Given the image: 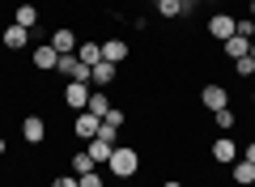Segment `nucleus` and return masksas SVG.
<instances>
[{
	"label": "nucleus",
	"instance_id": "nucleus-1",
	"mask_svg": "<svg viewBox=\"0 0 255 187\" xmlns=\"http://www.w3.org/2000/svg\"><path fill=\"white\" fill-rule=\"evenodd\" d=\"M107 166H111V175H115V179H132L140 170V153L132 149V145H115V153H111Z\"/></svg>",
	"mask_w": 255,
	"mask_h": 187
},
{
	"label": "nucleus",
	"instance_id": "nucleus-13",
	"mask_svg": "<svg viewBox=\"0 0 255 187\" xmlns=\"http://www.w3.org/2000/svg\"><path fill=\"white\" fill-rule=\"evenodd\" d=\"M115 77H119V64H111V60H102V64H94V85H98V89H107V85H115Z\"/></svg>",
	"mask_w": 255,
	"mask_h": 187
},
{
	"label": "nucleus",
	"instance_id": "nucleus-16",
	"mask_svg": "<svg viewBox=\"0 0 255 187\" xmlns=\"http://www.w3.org/2000/svg\"><path fill=\"white\" fill-rule=\"evenodd\" d=\"M77 60L90 64V68H94V64H102V43H94V38H90V43H77Z\"/></svg>",
	"mask_w": 255,
	"mask_h": 187
},
{
	"label": "nucleus",
	"instance_id": "nucleus-8",
	"mask_svg": "<svg viewBox=\"0 0 255 187\" xmlns=\"http://www.w3.org/2000/svg\"><path fill=\"white\" fill-rule=\"evenodd\" d=\"M98 128H102V119L90 115V111H81V115H77V124H73V136H77V141H94V136H98Z\"/></svg>",
	"mask_w": 255,
	"mask_h": 187
},
{
	"label": "nucleus",
	"instance_id": "nucleus-19",
	"mask_svg": "<svg viewBox=\"0 0 255 187\" xmlns=\"http://www.w3.org/2000/svg\"><path fill=\"white\" fill-rule=\"evenodd\" d=\"M13 21H17V26H26V30H34V26H38V9H34V4H17Z\"/></svg>",
	"mask_w": 255,
	"mask_h": 187
},
{
	"label": "nucleus",
	"instance_id": "nucleus-6",
	"mask_svg": "<svg viewBox=\"0 0 255 187\" xmlns=\"http://www.w3.org/2000/svg\"><path fill=\"white\" fill-rule=\"evenodd\" d=\"M30 64H34L38 72H55V64H60V51H55L51 43H43V47H34V51H30Z\"/></svg>",
	"mask_w": 255,
	"mask_h": 187
},
{
	"label": "nucleus",
	"instance_id": "nucleus-7",
	"mask_svg": "<svg viewBox=\"0 0 255 187\" xmlns=\"http://www.w3.org/2000/svg\"><path fill=\"white\" fill-rule=\"evenodd\" d=\"M234 26H238V17H230V13H213L209 17V34L217 38V43H226V38L234 34Z\"/></svg>",
	"mask_w": 255,
	"mask_h": 187
},
{
	"label": "nucleus",
	"instance_id": "nucleus-29",
	"mask_svg": "<svg viewBox=\"0 0 255 187\" xmlns=\"http://www.w3.org/2000/svg\"><path fill=\"white\" fill-rule=\"evenodd\" d=\"M247 55H251V60H255V38H251V51H247Z\"/></svg>",
	"mask_w": 255,
	"mask_h": 187
},
{
	"label": "nucleus",
	"instance_id": "nucleus-11",
	"mask_svg": "<svg viewBox=\"0 0 255 187\" xmlns=\"http://www.w3.org/2000/svg\"><path fill=\"white\" fill-rule=\"evenodd\" d=\"M85 153L94 158V166H98V162H111V153H115V141H107V136H94V141H85Z\"/></svg>",
	"mask_w": 255,
	"mask_h": 187
},
{
	"label": "nucleus",
	"instance_id": "nucleus-3",
	"mask_svg": "<svg viewBox=\"0 0 255 187\" xmlns=\"http://www.w3.org/2000/svg\"><path fill=\"white\" fill-rule=\"evenodd\" d=\"M200 107H204V111H221V107H230V89L217 85V81H213V85H204V89H200Z\"/></svg>",
	"mask_w": 255,
	"mask_h": 187
},
{
	"label": "nucleus",
	"instance_id": "nucleus-18",
	"mask_svg": "<svg viewBox=\"0 0 255 187\" xmlns=\"http://www.w3.org/2000/svg\"><path fill=\"white\" fill-rule=\"evenodd\" d=\"M157 4V13H162L166 21H179L183 13H187V4H183V0H153Z\"/></svg>",
	"mask_w": 255,
	"mask_h": 187
},
{
	"label": "nucleus",
	"instance_id": "nucleus-9",
	"mask_svg": "<svg viewBox=\"0 0 255 187\" xmlns=\"http://www.w3.org/2000/svg\"><path fill=\"white\" fill-rule=\"evenodd\" d=\"M0 43H4V51H21V47L30 43V30L13 21V26H4V34H0Z\"/></svg>",
	"mask_w": 255,
	"mask_h": 187
},
{
	"label": "nucleus",
	"instance_id": "nucleus-5",
	"mask_svg": "<svg viewBox=\"0 0 255 187\" xmlns=\"http://www.w3.org/2000/svg\"><path fill=\"white\" fill-rule=\"evenodd\" d=\"M21 141H26V145H43V141H47L43 115H26V119H21Z\"/></svg>",
	"mask_w": 255,
	"mask_h": 187
},
{
	"label": "nucleus",
	"instance_id": "nucleus-27",
	"mask_svg": "<svg viewBox=\"0 0 255 187\" xmlns=\"http://www.w3.org/2000/svg\"><path fill=\"white\" fill-rule=\"evenodd\" d=\"M162 187H183V183H179V179H166V183H162Z\"/></svg>",
	"mask_w": 255,
	"mask_h": 187
},
{
	"label": "nucleus",
	"instance_id": "nucleus-15",
	"mask_svg": "<svg viewBox=\"0 0 255 187\" xmlns=\"http://www.w3.org/2000/svg\"><path fill=\"white\" fill-rule=\"evenodd\" d=\"M102 60L124 64V60H128V43H124V38H107V43H102Z\"/></svg>",
	"mask_w": 255,
	"mask_h": 187
},
{
	"label": "nucleus",
	"instance_id": "nucleus-10",
	"mask_svg": "<svg viewBox=\"0 0 255 187\" xmlns=\"http://www.w3.org/2000/svg\"><path fill=\"white\" fill-rule=\"evenodd\" d=\"M51 47H55L60 55H73V51H77V34H73V26H55V30H51Z\"/></svg>",
	"mask_w": 255,
	"mask_h": 187
},
{
	"label": "nucleus",
	"instance_id": "nucleus-23",
	"mask_svg": "<svg viewBox=\"0 0 255 187\" xmlns=\"http://www.w3.org/2000/svg\"><path fill=\"white\" fill-rule=\"evenodd\" d=\"M77 187H102V175L90 170V175H77Z\"/></svg>",
	"mask_w": 255,
	"mask_h": 187
},
{
	"label": "nucleus",
	"instance_id": "nucleus-26",
	"mask_svg": "<svg viewBox=\"0 0 255 187\" xmlns=\"http://www.w3.org/2000/svg\"><path fill=\"white\" fill-rule=\"evenodd\" d=\"M4 153H9V141H4V136H0V158H4Z\"/></svg>",
	"mask_w": 255,
	"mask_h": 187
},
{
	"label": "nucleus",
	"instance_id": "nucleus-4",
	"mask_svg": "<svg viewBox=\"0 0 255 187\" xmlns=\"http://www.w3.org/2000/svg\"><path fill=\"white\" fill-rule=\"evenodd\" d=\"M209 153H213V162H221V166H234V162H238V145H234V136H217V141L209 145Z\"/></svg>",
	"mask_w": 255,
	"mask_h": 187
},
{
	"label": "nucleus",
	"instance_id": "nucleus-24",
	"mask_svg": "<svg viewBox=\"0 0 255 187\" xmlns=\"http://www.w3.org/2000/svg\"><path fill=\"white\" fill-rule=\"evenodd\" d=\"M51 187H77V175H73V170H68V175H55Z\"/></svg>",
	"mask_w": 255,
	"mask_h": 187
},
{
	"label": "nucleus",
	"instance_id": "nucleus-31",
	"mask_svg": "<svg viewBox=\"0 0 255 187\" xmlns=\"http://www.w3.org/2000/svg\"><path fill=\"white\" fill-rule=\"evenodd\" d=\"M251 107H255V89H251Z\"/></svg>",
	"mask_w": 255,
	"mask_h": 187
},
{
	"label": "nucleus",
	"instance_id": "nucleus-25",
	"mask_svg": "<svg viewBox=\"0 0 255 187\" xmlns=\"http://www.w3.org/2000/svg\"><path fill=\"white\" fill-rule=\"evenodd\" d=\"M243 158H247V162H255V141H251V145L243 149Z\"/></svg>",
	"mask_w": 255,
	"mask_h": 187
},
{
	"label": "nucleus",
	"instance_id": "nucleus-22",
	"mask_svg": "<svg viewBox=\"0 0 255 187\" xmlns=\"http://www.w3.org/2000/svg\"><path fill=\"white\" fill-rule=\"evenodd\" d=\"M234 68H238V77H255V60H251V55H243V60H234Z\"/></svg>",
	"mask_w": 255,
	"mask_h": 187
},
{
	"label": "nucleus",
	"instance_id": "nucleus-30",
	"mask_svg": "<svg viewBox=\"0 0 255 187\" xmlns=\"http://www.w3.org/2000/svg\"><path fill=\"white\" fill-rule=\"evenodd\" d=\"M251 17H255V0H251Z\"/></svg>",
	"mask_w": 255,
	"mask_h": 187
},
{
	"label": "nucleus",
	"instance_id": "nucleus-28",
	"mask_svg": "<svg viewBox=\"0 0 255 187\" xmlns=\"http://www.w3.org/2000/svg\"><path fill=\"white\" fill-rule=\"evenodd\" d=\"M183 4H187V9H196V4H200V0H183Z\"/></svg>",
	"mask_w": 255,
	"mask_h": 187
},
{
	"label": "nucleus",
	"instance_id": "nucleus-12",
	"mask_svg": "<svg viewBox=\"0 0 255 187\" xmlns=\"http://www.w3.org/2000/svg\"><path fill=\"white\" fill-rule=\"evenodd\" d=\"M230 179H234V187H255V162H234L230 166Z\"/></svg>",
	"mask_w": 255,
	"mask_h": 187
},
{
	"label": "nucleus",
	"instance_id": "nucleus-17",
	"mask_svg": "<svg viewBox=\"0 0 255 187\" xmlns=\"http://www.w3.org/2000/svg\"><path fill=\"white\" fill-rule=\"evenodd\" d=\"M213 124H217L226 136H234V128H238V115H234V107H221V111H213Z\"/></svg>",
	"mask_w": 255,
	"mask_h": 187
},
{
	"label": "nucleus",
	"instance_id": "nucleus-14",
	"mask_svg": "<svg viewBox=\"0 0 255 187\" xmlns=\"http://www.w3.org/2000/svg\"><path fill=\"white\" fill-rule=\"evenodd\" d=\"M221 47H226V60H243V55L251 51V38H243V34H230Z\"/></svg>",
	"mask_w": 255,
	"mask_h": 187
},
{
	"label": "nucleus",
	"instance_id": "nucleus-2",
	"mask_svg": "<svg viewBox=\"0 0 255 187\" xmlns=\"http://www.w3.org/2000/svg\"><path fill=\"white\" fill-rule=\"evenodd\" d=\"M90 89L94 85H85V81H68V85H64V107L68 111H85L90 107Z\"/></svg>",
	"mask_w": 255,
	"mask_h": 187
},
{
	"label": "nucleus",
	"instance_id": "nucleus-21",
	"mask_svg": "<svg viewBox=\"0 0 255 187\" xmlns=\"http://www.w3.org/2000/svg\"><path fill=\"white\" fill-rule=\"evenodd\" d=\"M85 111H90V115H107V111H111V98H107V94H94V89H90V107H85Z\"/></svg>",
	"mask_w": 255,
	"mask_h": 187
},
{
	"label": "nucleus",
	"instance_id": "nucleus-20",
	"mask_svg": "<svg viewBox=\"0 0 255 187\" xmlns=\"http://www.w3.org/2000/svg\"><path fill=\"white\" fill-rule=\"evenodd\" d=\"M68 170H73V175H90V170H94V158H90V153H73V158H68Z\"/></svg>",
	"mask_w": 255,
	"mask_h": 187
}]
</instances>
